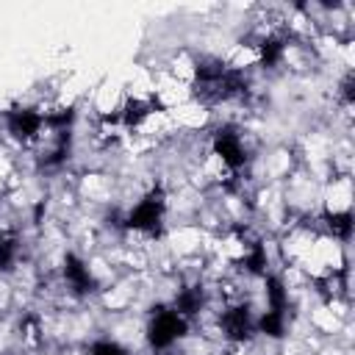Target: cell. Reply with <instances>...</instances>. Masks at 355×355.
<instances>
[{
    "instance_id": "cell-1",
    "label": "cell",
    "mask_w": 355,
    "mask_h": 355,
    "mask_svg": "<svg viewBox=\"0 0 355 355\" xmlns=\"http://www.w3.org/2000/svg\"><path fill=\"white\" fill-rule=\"evenodd\" d=\"M189 330V319H183L175 308H158L150 316L147 324V341L153 349H169L172 344H178V338H183Z\"/></svg>"
},
{
    "instance_id": "cell-8",
    "label": "cell",
    "mask_w": 355,
    "mask_h": 355,
    "mask_svg": "<svg viewBox=\"0 0 355 355\" xmlns=\"http://www.w3.org/2000/svg\"><path fill=\"white\" fill-rule=\"evenodd\" d=\"M19 258V239L14 233H0V272L14 269Z\"/></svg>"
},
{
    "instance_id": "cell-2",
    "label": "cell",
    "mask_w": 355,
    "mask_h": 355,
    "mask_svg": "<svg viewBox=\"0 0 355 355\" xmlns=\"http://www.w3.org/2000/svg\"><path fill=\"white\" fill-rule=\"evenodd\" d=\"M258 316L252 313V308L247 302H230L222 316H219V330L230 338V341H244L252 333H258Z\"/></svg>"
},
{
    "instance_id": "cell-4",
    "label": "cell",
    "mask_w": 355,
    "mask_h": 355,
    "mask_svg": "<svg viewBox=\"0 0 355 355\" xmlns=\"http://www.w3.org/2000/svg\"><path fill=\"white\" fill-rule=\"evenodd\" d=\"M164 205H166V200H164V191L161 189H153L147 197H141L136 205H133V211L128 214V227L130 230H155L158 225H161V219H164Z\"/></svg>"
},
{
    "instance_id": "cell-10",
    "label": "cell",
    "mask_w": 355,
    "mask_h": 355,
    "mask_svg": "<svg viewBox=\"0 0 355 355\" xmlns=\"http://www.w3.org/2000/svg\"><path fill=\"white\" fill-rule=\"evenodd\" d=\"M150 116V105L147 103H141V100H130L128 105H125V111H122V119H125V125H139L141 119H147Z\"/></svg>"
},
{
    "instance_id": "cell-9",
    "label": "cell",
    "mask_w": 355,
    "mask_h": 355,
    "mask_svg": "<svg viewBox=\"0 0 355 355\" xmlns=\"http://www.w3.org/2000/svg\"><path fill=\"white\" fill-rule=\"evenodd\" d=\"M324 225H327V230L336 239H349V233H352V214L349 211H333V214L324 216Z\"/></svg>"
},
{
    "instance_id": "cell-6",
    "label": "cell",
    "mask_w": 355,
    "mask_h": 355,
    "mask_svg": "<svg viewBox=\"0 0 355 355\" xmlns=\"http://www.w3.org/2000/svg\"><path fill=\"white\" fill-rule=\"evenodd\" d=\"M64 280L69 283V288L75 294H86L92 291V275H89V266L78 258V255H67L64 258Z\"/></svg>"
},
{
    "instance_id": "cell-5",
    "label": "cell",
    "mask_w": 355,
    "mask_h": 355,
    "mask_svg": "<svg viewBox=\"0 0 355 355\" xmlns=\"http://www.w3.org/2000/svg\"><path fill=\"white\" fill-rule=\"evenodd\" d=\"M214 155H219V161L227 166V169H241L247 164V147H244V139L239 130L233 128H219L214 133Z\"/></svg>"
},
{
    "instance_id": "cell-11",
    "label": "cell",
    "mask_w": 355,
    "mask_h": 355,
    "mask_svg": "<svg viewBox=\"0 0 355 355\" xmlns=\"http://www.w3.org/2000/svg\"><path fill=\"white\" fill-rule=\"evenodd\" d=\"M92 355H128V349H122L116 341H97L92 347Z\"/></svg>"
},
{
    "instance_id": "cell-7",
    "label": "cell",
    "mask_w": 355,
    "mask_h": 355,
    "mask_svg": "<svg viewBox=\"0 0 355 355\" xmlns=\"http://www.w3.org/2000/svg\"><path fill=\"white\" fill-rule=\"evenodd\" d=\"M205 305V291L200 286H191V288H183L178 297H175V311L183 316V319H191L194 313H200Z\"/></svg>"
},
{
    "instance_id": "cell-3",
    "label": "cell",
    "mask_w": 355,
    "mask_h": 355,
    "mask_svg": "<svg viewBox=\"0 0 355 355\" xmlns=\"http://www.w3.org/2000/svg\"><path fill=\"white\" fill-rule=\"evenodd\" d=\"M6 130L22 144L39 141L44 136V114L33 108H11L6 114Z\"/></svg>"
}]
</instances>
